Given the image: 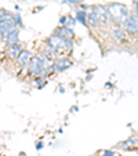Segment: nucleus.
<instances>
[{"label": "nucleus", "mask_w": 138, "mask_h": 156, "mask_svg": "<svg viewBox=\"0 0 138 156\" xmlns=\"http://www.w3.org/2000/svg\"><path fill=\"white\" fill-rule=\"evenodd\" d=\"M108 11L109 15H111V20L115 21L118 25H122L124 21L129 18L130 10L127 9L126 4L122 3H111L108 6Z\"/></svg>", "instance_id": "f257e3e1"}, {"label": "nucleus", "mask_w": 138, "mask_h": 156, "mask_svg": "<svg viewBox=\"0 0 138 156\" xmlns=\"http://www.w3.org/2000/svg\"><path fill=\"white\" fill-rule=\"evenodd\" d=\"M14 28H17V25L14 22V14L9 12V15L6 18L0 20V39H4V36Z\"/></svg>", "instance_id": "f03ea898"}, {"label": "nucleus", "mask_w": 138, "mask_h": 156, "mask_svg": "<svg viewBox=\"0 0 138 156\" xmlns=\"http://www.w3.org/2000/svg\"><path fill=\"white\" fill-rule=\"evenodd\" d=\"M28 71H29L30 75L33 76H43L44 75V68H43V64H41V59L39 58L37 55L32 57L28 64Z\"/></svg>", "instance_id": "7ed1b4c3"}, {"label": "nucleus", "mask_w": 138, "mask_h": 156, "mask_svg": "<svg viewBox=\"0 0 138 156\" xmlns=\"http://www.w3.org/2000/svg\"><path fill=\"white\" fill-rule=\"evenodd\" d=\"M94 11L97 14V18L100 21V24H104V25H108L111 22V15H109V11H108V7H105L104 4H97L94 7Z\"/></svg>", "instance_id": "20e7f679"}, {"label": "nucleus", "mask_w": 138, "mask_h": 156, "mask_svg": "<svg viewBox=\"0 0 138 156\" xmlns=\"http://www.w3.org/2000/svg\"><path fill=\"white\" fill-rule=\"evenodd\" d=\"M47 46H50V47H53L54 50H57L59 54L62 53V51L65 50V39L61 37L59 35H57V33H54V35H51L50 37H48L47 40Z\"/></svg>", "instance_id": "39448f33"}, {"label": "nucleus", "mask_w": 138, "mask_h": 156, "mask_svg": "<svg viewBox=\"0 0 138 156\" xmlns=\"http://www.w3.org/2000/svg\"><path fill=\"white\" fill-rule=\"evenodd\" d=\"M6 41V47H10V46H14V44L19 43V29L18 28H14L11 29L3 39Z\"/></svg>", "instance_id": "423d86ee"}, {"label": "nucleus", "mask_w": 138, "mask_h": 156, "mask_svg": "<svg viewBox=\"0 0 138 156\" xmlns=\"http://www.w3.org/2000/svg\"><path fill=\"white\" fill-rule=\"evenodd\" d=\"M69 66H72V61L68 58H64V57H59L54 61V68H55V72H64L66 71Z\"/></svg>", "instance_id": "0eeeda50"}, {"label": "nucleus", "mask_w": 138, "mask_h": 156, "mask_svg": "<svg viewBox=\"0 0 138 156\" xmlns=\"http://www.w3.org/2000/svg\"><path fill=\"white\" fill-rule=\"evenodd\" d=\"M122 27H123L124 33H129V35H135V33H137V30H138V22H135V21L131 20V18H127L123 24H122Z\"/></svg>", "instance_id": "6e6552de"}, {"label": "nucleus", "mask_w": 138, "mask_h": 156, "mask_svg": "<svg viewBox=\"0 0 138 156\" xmlns=\"http://www.w3.org/2000/svg\"><path fill=\"white\" fill-rule=\"evenodd\" d=\"M30 58H32V54H30V51L28 50H21V53L18 54V57L15 59H17V62L21 65V66H28V64H29Z\"/></svg>", "instance_id": "1a4fd4ad"}, {"label": "nucleus", "mask_w": 138, "mask_h": 156, "mask_svg": "<svg viewBox=\"0 0 138 156\" xmlns=\"http://www.w3.org/2000/svg\"><path fill=\"white\" fill-rule=\"evenodd\" d=\"M111 32H112V36L116 39V41H124L126 40V33H124V30L122 29L119 25H116V24L112 25Z\"/></svg>", "instance_id": "9d476101"}, {"label": "nucleus", "mask_w": 138, "mask_h": 156, "mask_svg": "<svg viewBox=\"0 0 138 156\" xmlns=\"http://www.w3.org/2000/svg\"><path fill=\"white\" fill-rule=\"evenodd\" d=\"M22 47H21V44H14V46H10V47L6 48V55L9 57L10 59H15L18 57V54L21 53Z\"/></svg>", "instance_id": "9b49d317"}, {"label": "nucleus", "mask_w": 138, "mask_h": 156, "mask_svg": "<svg viewBox=\"0 0 138 156\" xmlns=\"http://www.w3.org/2000/svg\"><path fill=\"white\" fill-rule=\"evenodd\" d=\"M87 14V27H91V28H97L100 25V21L97 18V14H95L94 9L90 10V11L86 12Z\"/></svg>", "instance_id": "f8f14e48"}, {"label": "nucleus", "mask_w": 138, "mask_h": 156, "mask_svg": "<svg viewBox=\"0 0 138 156\" xmlns=\"http://www.w3.org/2000/svg\"><path fill=\"white\" fill-rule=\"evenodd\" d=\"M76 20L79 21L82 25L87 27V14L84 10H76Z\"/></svg>", "instance_id": "ddd939ff"}, {"label": "nucleus", "mask_w": 138, "mask_h": 156, "mask_svg": "<svg viewBox=\"0 0 138 156\" xmlns=\"http://www.w3.org/2000/svg\"><path fill=\"white\" fill-rule=\"evenodd\" d=\"M14 22H15V25H17V28H24V22H22L21 14L18 11L14 14Z\"/></svg>", "instance_id": "4468645a"}, {"label": "nucleus", "mask_w": 138, "mask_h": 156, "mask_svg": "<svg viewBox=\"0 0 138 156\" xmlns=\"http://www.w3.org/2000/svg\"><path fill=\"white\" fill-rule=\"evenodd\" d=\"M75 24H76V20H75V18H72L71 15H66V22H65V27L73 29Z\"/></svg>", "instance_id": "2eb2a0df"}, {"label": "nucleus", "mask_w": 138, "mask_h": 156, "mask_svg": "<svg viewBox=\"0 0 138 156\" xmlns=\"http://www.w3.org/2000/svg\"><path fill=\"white\" fill-rule=\"evenodd\" d=\"M135 144H137V140H135V138H130V140H127V141L122 142V147L126 148V147H131V145H135Z\"/></svg>", "instance_id": "dca6fc26"}, {"label": "nucleus", "mask_w": 138, "mask_h": 156, "mask_svg": "<svg viewBox=\"0 0 138 156\" xmlns=\"http://www.w3.org/2000/svg\"><path fill=\"white\" fill-rule=\"evenodd\" d=\"M35 83L39 86V88H41V87H44V84H46V82L43 80V76H36V79H35Z\"/></svg>", "instance_id": "f3484780"}, {"label": "nucleus", "mask_w": 138, "mask_h": 156, "mask_svg": "<svg viewBox=\"0 0 138 156\" xmlns=\"http://www.w3.org/2000/svg\"><path fill=\"white\" fill-rule=\"evenodd\" d=\"M64 3H68V4H82L83 0H64Z\"/></svg>", "instance_id": "a211bd4d"}, {"label": "nucleus", "mask_w": 138, "mask_h": 156, "mask_svg": "<svg viewBox=\"0 0 138 156\" xmlns=\"http://www.w3.org/2000/svg\"><path fill=\"white\" fill-rule=\"evenodd\" d=\"M7 15H9V11H7V10H4V9H2V7H0V20H3V18H6Z\"/></svg>", "instance_id": "6ab92c4d"}, {"label": "nucleus", "mask_w": 138, "mask_h": 156, "mask_svg": "<svg viewBox=\"0 0 138 156\" xmlns=\"http://www.w3.org/2000/svg\"><path fill=\"white\" fill-rule=\"evenodd\" d=\"M65 22H66V15H62L59 18V27H65Z\"/></svg>", "instance_id": "aec40b11"}, {"label": "nucleus", "mask_w": 138, "mask_h": 156, "mask_svg": "<svg viewBox=\"0 0 138 156\" xmlns=\"http://www.w3.org/2000/svg\"><path fill=\"white\" fill-rule=\"evenodd\" d=\"M116 153L113 152V151H104L102 152V156H115Z\"/></svg>", "instance_id": "412c9836"}, {"label": "nucleus", "mask_w": 138, "mask_h": 156, "mask_svg": "<svg viewBox=\"0 0 138 156\" xmlns=\"http://www.w3.org/2000/svg\"><path fill=\"white\" fill-rule=\"evenodd\" d=\"M134 6H135V10H134V11L138 12V2H137V0H134Z\"/></svg>", "instance_id": "4be33fe9"}, {"label": "nucleus", "mask_w": 138, "mask_h": 156, "mask_svg": "<svg viewBox=\"0 0 138 156\" xmlns=\"http://www.w3.org/2000/svg\"><path fill=\"white\" fill-rule=\"evenodd\" d=\"M41 147H43L41 142H37V144H36V149H41Z\"/></svg>", "instance_id": "5701e85b"}, {"label": "nucleus", "mask_w": 138, "mask_h": 156, "mask_svg": "<svg viewBox=\"0 0 138 156\" xmlns=\"http://www.w3.org/2000/svg\"><path fill=\"white\" fill-rule=\"evenodd\" d=\"M135 36H137V44H138V30H137V33H135Z\"/></svg>", "instance_id": "b1692460"}]
</instances>
